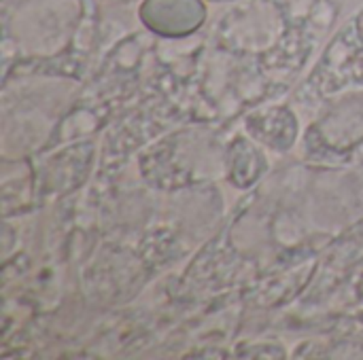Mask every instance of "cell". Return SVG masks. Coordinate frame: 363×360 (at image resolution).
Returning a JSON list of instances; mask_svg holds the SVG:
<instances>
[{
  "label": "cell",
  "instance_id": "obj_1",
  "mask_svg": "<svg viewBox=\"0 0 363 360\" xmlns=\"http://www.w3.org/2000/svg\"><path fill=\"white\" fill-rule=\"evenodd\" d=\"M140 19L162 36H185L204 23L206 6L202 0H145Z\"/></svg>",
  "mask_w": 363,
  "mask_h": 360
}]
</instances>
